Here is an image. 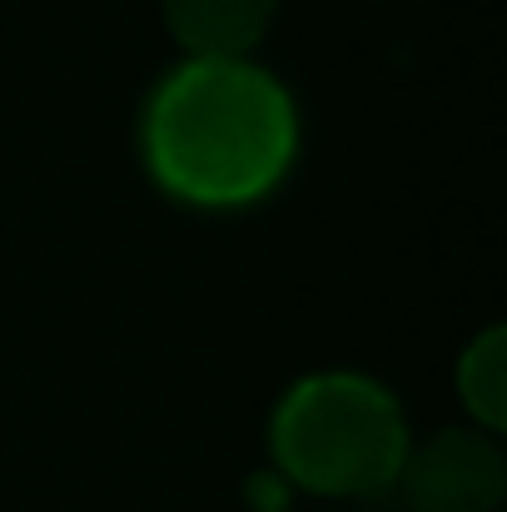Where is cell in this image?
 Wrapping results in <instances>:
<instances>
[{
  "label": "cell",
  "mask_w": 507,
  "mask_h": 512,
  "mask_svg": "<svg viewBox=\"0 0 507 512\" xmlns=\"http://www.w3.org/2000/svg\"><path fill=\"white\" fill-rule=\"evenodd\" d=\"M299 155L289 90L254 60H184L145 105V165L194 209H244Z\"/></svg>",
  "instance_id": "1"
},
{
  "label": "cell",
  "mask_w": 507,
  "mask_h": 512,
  "mask_svg": "<svg viewBox=\"0 0 507 512\" xmlns=\"http://www.w3.org/2000/svg\"><path fill=\"white\" fill-rule=\"evenodd\" d=\"M269 443L284 483L324 498H383L398 483L408 423L383 383L329 368L299 378L279 398Z\"/></svg>",
  "instance_id": "2"
},
{
  "label": "cell",
  "mask_w": 507,
  "mask_h": 512,
  "mask_svg": "<svg viewBox=\"0 0 507 512\" xmlns=\"http://www.w3.org/2000/svg\"><path fill=\"white\" fill-rule=\"evenodd\" d=\"M393 493L408 512H498L507 498V458L488 428H443L408 443Z\"/></svg>",
  "instance_id": "3"
},
{
  "label": "cell",
  "mask_w": 507,
  "mask_h": 512,
  "mask_svg": "<svg viewBox=\"0 0 507 512\" xmlns=\"http://www.w3.org/2000/svg\"><path fill=\"white\" fill-rule=\"evenodd\" d=\"M279 0H165V20L189 60H249Z\"/></svg>",
  "instance_id": "4"
},
{
  "label": "cell",
  "mask_w": 507,
  "mask_h": 512,
  "mask_svg": "<svg viewBox=\"0 0 507 512\" xmlns=\"http://www.w3.org/2000/svg\"><path fill=\"white\" fill-rule=\"evenodd\" d=\"M458 393H463L468 413H473L488 433L503 428V418H507V408H503V398H507V339H503L498 324L483 329L478 339L463 348V358H458Z\"/></svg>",
  "instance_id": "5"
},
{
  "label": "cell",
  "mask_w": 507,
  "mask_h": 512,
  "mask_svg": "<svg viewBox=\"0 0 507 512\" xmlns=\"http://www.w3.org/2000/svg\"><path fill=\"white\" fill-rule=\"evenodd\" d=\"M249 498H254V508L259 512H279L284 508V478L274 473H259V478H249Z\"/></svg>",
  "instance_id": "6"
}]
</instances>
